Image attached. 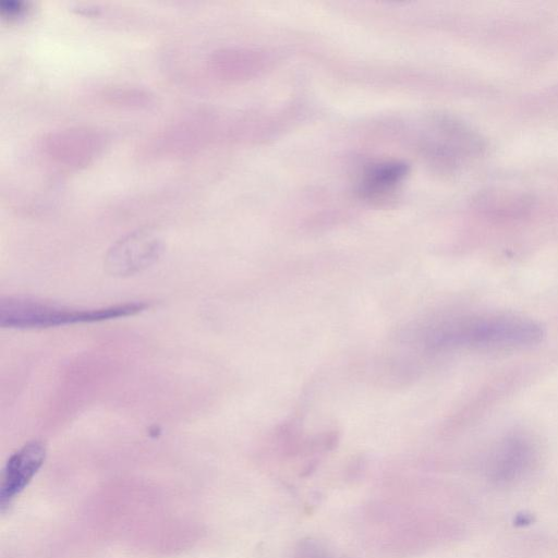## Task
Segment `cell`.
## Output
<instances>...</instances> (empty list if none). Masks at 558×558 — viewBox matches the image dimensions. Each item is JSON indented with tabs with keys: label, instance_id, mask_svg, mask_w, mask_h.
<instances>
[{
	"label": "cell",
	"instance_id": "cell-3",
	"mask_svg": "<svg viewBox=\"0 0 558 558\" xmlns=\"http://www.w3.org/2000/svg\"><path fill=\"white\" fill-rule=\"evenodd\" d=\"M162 252V243L149 230H138L112 245L106 268L113 276H130L153 265Z\"/></svg>",
	"mask_w": 558,
	"mask_h": 558
},
{
	"label": "cell",
	"instance_id": "cell-4",
	"mask_svg": "<svg viewBox=\"0 0 558 558\" xmlns=\"http://www.w3.org/2000/svg\"><path fill=\"white\" fill-rule=\"evenodd\" d=\"M46 447L41 441L24 445L8 460L1 477L0 508L4 509L27 486L43 465Z\"/></svg>",
	"mask_w": 558,
	"mask_h": 558
},
{
	"label": "cell",
	"instance_id": "cell-8",
	"mask_svg": "<svg viewBox=\"0 0 558 558\" xmlns=\"http://www.w3.org/2000/svg\"><path fill=\"white\" fill-rule=\"evenodd\" d=\"M293 558H336L320 543L307 539L302 541L293 553Z\"/></svg>",
	"mask_w": 558,
	"mask_h": 558
},
{
	"label": "cell",
	"instance_id": "cell-9",
	"mask_svg": "<svg viewBox=\"0 0 558 558\" xmlns=\"http://www.w3.org/2000/svg\"><path fill=\"white\" fill-rule=\"evenodd\" d=\"M27 8V4L23 1H4L1 3V11L4 15L11 16H20Z\"/></svg>",
	"mask_w": 558,
	"mask_h": 558
},
{
	"label": "cell",
	"instance_id": "cell-6",
	"mask_svg": "<svg viewBox=\"0 0 558 558\" xmlns=\"http://www.w3.org/2000/svg\"><path fill=\"white\" fill-rule=\"evenodd\" d=\"M535 457V445L527 436H508L499 445L492 460L493 475L501 482L517 480L532 466Z\"/></svg>",
	"mask_w": 558,
	"mask_h": 558
},
{
	"label": "cell",
	"instance_id": "cell-7",
	"mask_svg": "<svg viewBox=\"0 0 558 558\" xmlns=\"http://www.w3.org/2000/svg\"><path fill=\"white\" fill-rule=\"evenodd\" d=\"M408 171L404 163L383 162L371 167L361 183V193L368 198H380L392 193Z\"/></svg>",
	"mask_w": 558,
	"mask_h": 558
},
{
	"label": "cell",
	"instance_id": "cell-2",
	"mask_svg": "<svg viewBox=\"0 0 558 558\" xmlns=\"http://www.w3.org/2000/svg\"><path fill=\"white\" fill-rule=\"evenodd\" d=\"M148 304L129 302L100 308H70L27 298L0 302V325L9 328H49L76 323H94L135 315Z\"/></svg>",
	"mask_w": 558,
	"mask_h": 558
},
{
	"label": "cell",
	"instance_id": "cell-1",
	"mask_svg": "<svg viewBox=\"0 0 558 558\" xmlns=\"http://www.w3.org/2000/svg\"><path fill=\"white\" fill-rule=\"evenodd\" d=\"M544 330L536 320L512 313H483L447 322L432 336L437 347L504 350L538 343Z\"/></svg>",
	"mask_w": 558,
	"mask_h": 558
},
{
	"label": "cell",
	"instance_id": "cell-5",
	"mask_svg": "<svg viewBox=\"0 0 558 558\" xmlns=\"http://www.w3.org/2000/svg\"><path fill=\"white\" fill-rule=\"evenodd\" d=\"M101 146V136L88 129L63 130L51 134L46 141V149L51 158L68 166L88 162Z\"/></svg>",
	"mask_w": 558,
	"mask_h": 558
}]
</instances>
